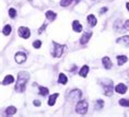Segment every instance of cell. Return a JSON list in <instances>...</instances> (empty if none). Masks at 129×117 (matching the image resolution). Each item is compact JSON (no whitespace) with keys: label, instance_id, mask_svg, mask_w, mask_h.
I'll return each instance as SVG.
<instances>
[{"label":"cell","instance_id":"obj_1","mask_svg":"<svg viewBox=\"0 0 129 117\" xmlns=\"http://www.w3.org/2000/svg\"><path fill=\"white\" fill-rule=\"evenodd\" d=\"M28 79H30V74H28L26 71H21V72H19L18 82H17V84H15V91L19 92V93L24 92Z\"/></svg>","mask_w":129,"mask_h":117},{"label":"cell","instance_id":"obj_2","mask_svg":"<svg viewBox=\"0 0 129 117\" xmlns=\"http://www.w3.org/2000/svg\"><path fill=\"white\" fill-rule=\"evenodd\" d=\"M101 84L103 85L104 94L106 96H112L113 91H114V85H113V81L108 79H103L101 81Z\"/></svg>","mask_w":129,"mask_h":117},{"label":"cell","instance_id":"obj_3","mask_svg":"<svg viewBox=\"0 0 129 117\" xmlns=\"http://www.w3.org/2000/svg\"><path fill=\"white\" fill-rule=\"evenodd\" d=\"M88 107H89V105H88L86 101H80L76 106V110H77V113L81 114V115H84V114H86V112H88Z\"/></svg>","mask_w":129,"mask_h":117},{"label":"cell","instance_id":"obj_4","mask_svg":"<svg viewBox=\"0 0 129 117\" xmlns=\"http://www.w3.org/2000/svg\"><path fill=\"white\" fill-rule=\"evenodd\" d=\"M53 45H54V50H53V56L56 57V58H59L61 57V55H62V51H63V45H60L56 43V42H53Z\"/></svg>","mask_w":129,"mask_h":117},{"label":"cell","instance_id":"obj_5","mask_svg":"<svg viewBox=\"0 0 129 117\" xmlns=\"http://www.w3.org/2000/svg\"><path fill=\"white\" fill-rule=\"evenodd\" d=\"M19 35H20L21 37H23V38H28L30 37V35H31V32H30V30H28L27 27H25V26H21L20 28H19Z\"/></svg>","mask_w":129,"mask_h":117},{"label":"cell","instance_id":"obj_6","mask_svg":"<svg viewBox=\"0 0 129 117\" xmlns=\"http://www.w3.org/2000/svg\"><path fill=\"white\" fill-rule=\"evenodd\" d=\"M81 96H82V92L80 90H78V89L72 90L71 92L69 93V95H68V97L70 100H79V99H81Z\"/></svg>","mask_w":129,"mask_h":117},{"label":"cell","instance_id":"obj_7","mask_svg":"<svg viewBox=\"0 0 129 117\" xmlns=\"http://www.w3.org/2000/svg\"><path fill=\"white\" fill-rule=\"evenodd\" d=\"M14 59L18 64H23L25 60H26V54L25 53H22V51H19V53L15 54L14 56Z\"/></svg>","mask_w":129,"mask_h":117},{"label":"cell","instance_id":"obj_8","mask_svg":"<svg viewBox=\"0 0 129 117\" xmlns=\"http://www.w3.org/2000/svg\"><path fill=\"white\" fill-rule=\"evenodd\" d=\"M91 36H92V32H84V34L80 38V43L82 45H85L89 42L90 38H91Z\"/></svg>","mask_w":129,"mask_h":117},{"label":"cell","instance_id":"obj_9","mask_svg":"<svg viewBox=\"0 0 129 117\" xmlns=\"http://www.w3.org/2000/svg\"><path fill=\"white\" fill-rule=\"evenodd\" d=\"M115 91H116L117 93H119V94H125L126 91H127V86H126L124 83H119V84H117V85H116Z\"/></svg>","mask_w":129,"mask_h":117},{"label":"cell","instance_id":"obj_10","mask_svg":"<svg viewBox=\"0 0 129 117\" xmlns=\"http://www.w3.org/2000/svg\"><path fill=\"white\" fill-rule=\"evenodd\" d=\"M116 43L122 44V45H125V46H129V35H127V36H122V37H120V38H118V40L116 41Z\"/></svg>","mask_w":129,"mask_h":117},{"label":"cell","instance_id":"obj_11","mask_svg":"<svg viewBox=\"0 0 129 117\" xmlns=\"http://www.w3.org/2000/svg\"><path fill=\"white\" fill-rule=\"evenodd\" d=\"M102 63H103V65H104V68L105 69H111L112 68V61H111V59H109V57H104L102 59Z\"/></svg>","mask_w":129,"mask_h":117},{"label":"cell","instance_id":"obj_12","mask_svg":"<svg viewBox=\"0 0 129 117\" xmlns=\"http://www.w3.org/2000/svg\"><path fill=\"white\" fill-rule=\"evenodd\" d=\"M45 15H46L47 20H49V21H54L55 19L57 18V14H56V12H54V11H50V10L46 11V13H45Z\"/></svg>","mask_w":129,"mask_h":117},{"label":"cell","instance_id":"obj_13","mask_svg":"<svg viewBox=\"0 0 129 117\" xmlns=\"http://www.w3.org/2000/svg\"><path fill=\"white\" fill-rule=\"evenodd\" d=\"M72 28H73V31H76V32H81L82 31V25L80 24V22L79 21H73L72 22Z\"/></svg>","mask_w":129,"mask_h":117},{"label":"cell","instance_id":"obj_14","mask_svg":"<svg viewBox=\"0 0 129 117\" xmlns=\"http://www.w3.org/2000/svg\"><path fill=\"white\" fill-rule=\"evenodd\" d=\"M88 23H89V25L90 26H95L96 25V18H95V15H93V14H90L89 17H88Z\"/></svg>","mask_w":129,"mask_h":117},{"label":"cell","instance_id":"obj_15","mask_svg":"<svg viewBox=\"0 0 129 117\" xmlns=\"http://www.w3.org/2000/svg\"><path fill=\"white\" fill-rule=\"evenodd\" d=\"M127 60H128V58H127V56H125V55H119V56H117V64H118V66L124 65Z\"/></svg>","mask_w":129,"mask_h":117},{"label":"cell","instance_id":"obj_16","mask_svg":"<svg viewBox=\"0 0 129 117\" xmlns=\"http://www.w3.org/2000/svg\"><path fill=\"white\" fill-rule=\"evenodd\" d=\"M58 95H59L58 93H54V94H51V95L49 96V100H48V105H49V106L55 105V102H56V99L58 97Z\"/></svg>","mask_w":129,"mask_h":117},{"label":"cell","instance_id":"obj_17","mask_svg":"<svg viewBox=\"0 0 129 117\" xmlns=\"http://www.w3.org/2000/svg\"><path fill=\"white\" fill-rule=\"evenodd\" d=\"M13 81H14L13 77L9 74V76H7V77H6L5 79H4V81H2V84H4V85H8V84H11L12 82H13Z\"/></svg>","mask_w":129,"mask_h":117},{"label":"cell","instance_id":"obj_18","mask_svg":"<svg viewBox=\"0 0 129 117\" xmlns=\"http://www.w3.org/2000/svg\"><path fill=\"white\" fill-rule=\"evenodd\" d=\"M88 72H89V67L88 66H83L81 68V70H80V77H82V78H85L86 76H88Z\"/></svg>","mask_w":129,"mask_h":117},{"label":"cell","instance_id":"obj_19","mask_svg":"<svg viewBox=\"0 0 129 117\" xmlns=\"http://www.w3.org/2000/svg\"><path fill=\"white\" fill-rule=\"evenodd\" d=\"M17 113V108L14 106H9L7 109H6V115L10 116V115H14Z\"/></svg>","mask_w":129,"mask_h":117},{"label":"cell","instance_id":"obj_20","mask_svg":"<svg viewBox=\"0 0 129 117\" xmlns=\"http://www.w3.org/2000/svg\"><path fill=\"white\" fill-rule=\"evenodd\" d=\"M58 82L61 83V84H66L67 82H68V78L64 76V73H60L59 78H58Z\"/></svg>","mask_w":129,"mask_h":117},{"label":"cell","instance_id":"obj_21","mask_svg":"<svg viewBox=\"0 0 129 117\" xmlns=\"http://www.w3.org/2000/svg\"><path fill=\"white\" fill-rule=\"evenodd\" d=\"M48 93H49V90H48L47 87H45V86H40V94H41V95L46 96Z\"/></svg>","mask_w":129,"mask_h":117},{"label":"cell","instance_id":"obj_22","mask_svg":"<svg viewBox=\"0 0 129 117\" xmlns=\"http://www.w3.org/2000/svg\"><path fill=\"white\" fill-rule=\"evenodd\" d=\"M2 33H4L6 36L10 34L11 33V26H10V25H6V26L4 27V30H2Z\"/></svg>","mask_w":129,"mask_h":117},{"label":"cell","instance_id":"obj_23","mask_svg":"<svg viewBox=\"0 0 129 117\" xmlns=\"http://www.w3.org/2000/svg\"><path fill=\"white\" fill-rule=\"evenodd\" d=\"M103 106H104V102H103L102 100H96V102H95V108L96 109H100V108H102Z\"/></svg>","mask_w":129,"mask_h":117},{"label":"cell","instance_id":"obj_24","mask_svg":"<svg viewBox=\"0 0 129 117\" xmlns=\"http://www.w3.org/2000/svg\"><path fill=\"white\" fill-rule=\"evenodd\" d=\"M119 105L125 106V107H129V101H128V100H126V99L119 100Z\"/></svg>","mask_w":129,"mask_h":117},{"label":"cell","instance_id":"obj_25","mask_svg":"<svg viewBox=\"0 0 129 117\" xmlns=\"http://www.w3.org/2000/svg\"><path fill=\"white\" fill-rule=\"evenodd\" d=\"M9 17H10L11 19H14L15 17H17V11H15V9L11 8L10 10H9Z\"/></svg>","mask_w":129,"mask_h":117},{"label":"cell","instance_id":"obj_26","mask_svg":"<svg viewBox=\"0 0 129 117\" xmlns=\"http://www.w3.org/2000/svg\"><path fill=\"white\" fill-rule=\"evenodd\" d=\"M73 0H61L60 1V6L61 7H67V6H69Z\"/></svg>","mask_w":129,"mask_h":117},{"label":"cell","instance_id":"obj_27","mask_svg":"<svg viewBox=\"0 0 129 117\" xmlns=\"http://www.w3.org/2000/svg\"><path fill=\"white\" fill-rule=\"evenodd\" d=\"M33 46L36 48V49H38V48L42 46V42H41V41H35L34 43H33Z\"/></svg>","mask_w":129,"mask_h":117},{"label":"cell","instance_id":"obj_28","mask_svg":"<svg viewBox=\"0 0 129 117\" xmlns=\"http://www.w3.org/2000/svg\"><path fill=\"white\" fill-rule=\"evenodd\" d=\"M124 30H125V31H129V20L125 22V24H124Z\"/></svg>","mask_w":129,"mask_h":117},{"label":"cell","instance_id":"obj_29","mask_svg":"<svg viewBox=\"0 0 129 117\" xmlns=\"http://www.w3.org/2000/svg\"><path fill=\"white\" fill-rule=\"evenodd\" d=\"M34 105L35 106H40L41 105V102H40V101H34Z\"/></svg>","mask_w":129,"mask_h":117},{"label":"cell","instance_id":"obj_30","mask_svg":"<svg viewBox=\"0 0 129 117\" xmlns=\"http://www.w3.org/2000/svg\"><path fill=\"white\" fill-rule=\"evenodd\" d=\"M105 11H107V8H103V9H101V12H102V13H104Z\"/></svg>","mask_w":129,"mask_h":117},{"label":"cell","instance_id":"obj_31","mask_svg":"<svg viewBox=\"0 0 129 117\" xmlns=\"http://www.w3.org/2000/svg\"><path fill=\"white\" fill-rule=\"evenodd\" d=\"M126 8H127V10H128V12H129V2H127V4H126Z\"/></svg>","mask_w":129,"mask_h":117}]
</instances>
